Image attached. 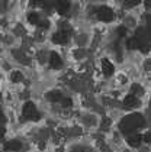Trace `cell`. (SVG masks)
Here are the masks:
<instances>
[{"label": "cell", "instance_id": "cell-6", "mask_svg": "<svg viewBox=\"0 0 151 152\" xmlns=\"http://www.w3.org/2000/svg\"><path fill=\"white\" fill-rule=\"evenodd\" d=\"M22 149V143L19 140H9L6 142L4 145V151H10V152H16V151H21Z\"/></svg>", "mask_w": 151, "mask_h": 152}, {"label": "cell", "instance_id": "cell-22", "mask_svg": "<svg viewBox=\"0 0 151 152\" xmlns=\"http://www.w3.org/2000/svg\"><path fill=\"white\" fill-rule=\"evenodd\" d=\"M145 6H147V7H150V0H145Z\"/></svg>", "mask_w": 151, "mask_h": 152}, {"label": "cell", "instance_id": "cell-20", "mask_svg": "<svg viewBox=\"0 0 151 152\" xmlns=\"http://www.w3.org/2000/svg\"><path fill=\"white\" fill-rule=\"evenodd\" d=\"M45 0H35V4H44Z\"/></svg>", "mask_w": 151, "mask_h": 152}, {"label": "cell", "instance_id": "cell-19", "mask_svg": "<svg viewBox=\"0 0 151 152\" xmlns=\"http://www.w3.org/2000/svg\"><path fill=\"white\" fill-rule=\"evenodd\" d=\"M150 132H147V133H145V135H144V136H141V139L144 140V142H147V143H148V142H150Z\"/></svg>", "mask_w": 151, "mask_h": 152}, {"label": "cell", "instance_id": "cell-23", "mask_svg": "<svg viewBox=\"0 0 151 152\" xmlns=\"http://www.w3.org/2000/svg\"><path fill=\"white\" fill-rule=\"evenodd\" d=\"M73 152H81V151H77V149H76V151H73Z\"/></svg>", "mask_w": 151, "mask_h": 152}, {"label": "cell", "instance_id": "cell-17", "mask_svg": "<svg viewBox=\"0 0 151 152\" xmlns=\"http://www.w3.org/2000/svg\"><path fill=\"white\" fill-rule=\"evenodd\" d=\"M60 102H61L63 107H70L71 106V99H61Z\"/></svg>", "mask_w": 151, "mask_h": 152}, {"label": "cell", "instance_id": "cell-7", "mask_svg": "<svg viewBox=\"0 0 151 152\" xmlns=\"http://www.w3.org/2000/svg\"><path fill=\"white\" fill-rule=\"evenodd\" d=\"M52 41H54V44H66L69 41V34L60 31V32L52 35Z\"/></svg>", "mask_w": 151, "mask_h": 152}, {"label": "cell", "instance_id": "cell-21", "mask_svg": "<svg viewBox=\"0 0 151 152\" xmlns=\"http://www.w3.org/2000/svg\"><path fill=\"white\" fill-rule=\"evenodd\" d=\"M1 120H4V115H3V112H1V109H0V122Z\"/></svg>", "mask_w": 151, "mask_h": 152}, {"label": "cell", "instance_id": "cell-8", "mask_svg": "<svg viewBox=\"0 0 151 152\" xmlns=\"http://www.w3.org/2000/svg\"><path fill=\"white\" fill-rule=\"evenodd\" d=\"M102 71L106 77L112 75L113 74V64L109 59H102Z\"/></svg>", "mask_w": 151, "mask_h": 152}, {"label": "cell", "instance_id": "cell-13", "mask_svg": "<svg viewBox=\"0 0 151 152\" xmlns=\"http://www.w3.org/2000/svg\"><path fill=\"white\" fill-rule=\"evenodd\" d=\"M138 47H139V39L137 38V36L128 39V48H131V49H137Z\"/></svg>", "mask_w": 151, "mask_h": 152}, {"label": "cell", "instance_id": "cell-12", "mask_svg": "<svg viewBox=\"0 0 151 152\" xmlns=\"http://www.w3.org/2000/svg\"><path fill=\"white\" fill-rule=\"evenodd\" d=\"M10 80H12V83H21L23 80V74L21 71H12Z\"/></svg>", "mask_w": 151, "mask_h": 152}, {"label": "cell", "instance_id": "cell-2", "mask_svg": "<svg viewBox=\"0 0 151 152\" xmlns=\"http://www.w3.org/2000/svg\"><path fill=\"white\" fill-rule=\"evenodd\" d=\"M22 115L26 119H29V120H39V117H41V113L36 110V107H35L34 103H31V102H26L22 107Z\"/></svg>", "mask_w": 151, "mask_h": 152}, {"label": "cell", "instance_id": "cell-9", "mask_svg": "<svg viewBox=\"0 0 151 152\" xmlns=\"http://www.w3.org/2000/svg\"><path fill=\"white\" fill-rule=\"evenodd\" d=\"M124 104H125V107H128V109L137 107V104H138V99H137L135 96H132V94H128L127 97H125V100H124Z\"/></svg>", "mask_w": 151, "mask_h": 152}, {"label": "cell", "instance_id": "cell-16", "mask_svg": "<svg viewBox=\"0 0 151 152\" xmlns=\"http://www.w3.org/2000/svg\"><path fill=\"white\" fill-rule=\"evenodd\" d=\"M118 35L121 36V38L122 36H127V28L125 26H119L118 28Z\"/></svg>", "mask_w": 151, "mask_h": 152}, {"label": "cell", "instance_id": "cell-15", "mask_svg": "<svg viewBox=\"0 0 151 152\" xmlns=\"http://www.w3.org/2000/svg\"><path fill=\"white\" fill-rule=\"evenodd\" d=\"M141 3V0H124V4L125 7H135Z\"/></svg>", "mask_w": 151, "mask_h": 152}, {"label": "cell", "instance_id": "cell-10", "mask_svg": "<svg viewBox=\"0 0 151 152\" xmlns=\"http://www.w3.org/2000/svg\"><path fill=\"white\" fill-rule=\"evenodd\" d=\"M141 135L138 133H134V135H129V138H128V143L132 146V148H138L139 143H141Z\"/></svg>", "mask_w": 151, "mask_h": 152}, {"label": "cell", "instance_id": "cell-18", "mask_svg": "<svg viewBox=\"0 0 151 152\" xmlns=\"http://www.w3.org/2000/svg\"><path fill=\"white\" fill-rule=\"evenodd\" d=\"M4 136H6V130H4V128L0 126V142L4 140Z\"/></svg>", "mask_w": 151, "mask_h": 152}, {"label": "cell", "instance_id": "cell-3", "mask_svg": "<svg viewBox=\"0 0 151 152\" xmlns=\"http://www.w3.org/2000/svg\"><path fill=\"white\" fill-rule=\"evenodd\" d=\"M97 19L102 22H110L113 19V10L108 6H102L97 9Z\"/></svg>", "mask_w": 151, "mask_h": 152}, {"label": "cell", "instance_id": "cell-24", "mask_svg": "<svg viewBox=\"0 0 151 152\" xmlns=\"http://www.w3.org/2000/svg\"><path fill=\"white\" fill-rule=\"evenodd\" d=\"M0 100H1V94H0Z\"/></svg>", "mask_w": 151, "mask_h": 152}, {"label": "cell", "instance_id": "cell-5", "mask_svg": "<svg viewBox=\"0 0 151 152\" xmlns=\"http://www.w3.org/2000/svg\"><path fill=\"white\" fill-rule=\"evenodd\" d=\"M55 9L60 15H66L70 9V1L69 0H55Z\"/></svg>", "mask_w": 151, "mask_h": 152}, {"label": "cell", "instance_id": "cell-14", "mask_svg": "<svg viewBox=\"0 0 151 152\" xmlns=\"http://www.w3.org/2000/svg\"><path fill=\"white\" fill-rule=\"evenodd\" d=\"M28 20H29V23L31 25H38L39 23V15L38 13H29V16H28Z\"/></svg>", "mask_w": 151, "mask_h": 152}, {"label": "cell", "instance_id": "cell-1", "mask_svg": "<svg viewBox=\"0 0 151 152\" xmlns=\"http://www.w3.org/2000/svg\"><path fill=\"white\" fill-rule=\"evenodd\" d=\"M142 126H144V119L139 115H131L121 122V129L124 133H131L135 129L142 128Z\"/></svg>", "mask_w": 151, "mask_h": 152}, {"label": "cell", "instance_id": "cell-11", "mask_svg": "<svg viewBox=\"0 0 151 152\" xmlns=\"http://www.w3.org/2000/svg\"><path fill=\"white\" fill-rule=\"evenodd\" d=\"M46 99H48L49 102L57 103V102H60V100L63 99V96H61V93H60V91H51V93L46 94Z\"/></svg>", "mask_w": 151, "mask_h": 152}, {"label": "cell", "instance_id": "cell-4", "mask_svg": "<svg viewBox=\"0 0 151 152\" xmlns=\"http://www.w3.org/2000/svg\"><path fill=\"white\" fill-rule=\"evenodd\" d=\"M49 65H51L54 70H58V68L63 67V59H61V57L58 55L57 52H54V51L49 54Z\"/></svg>", "mask_w": 151, "mask_h": 152}]
</instances>
